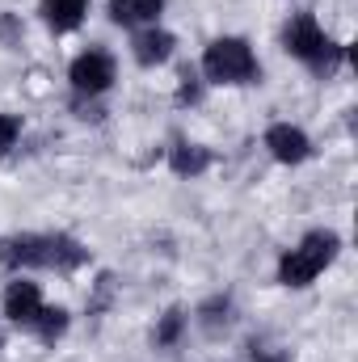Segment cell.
Returning a JSON list of instances; mask_svg holds the SVG:
<instances>
[{
	"label": "cell",
	"mask_w": 358,
	"mask_h": 362,
	"mask_svg": "<svg viewBox=\"0 0 358 362\" xmlns=\"http://www.w3.org/2000/svg\"><path fill=\"white\" fill-rule=\"evenodd\" d=\"M89 262V245H81L72 232H13L0 240V266L4 270H55L76 274Z\"/></svg>",
	"instance_id": "cell-1"
},
{
	"label": "cell",
	"mask_w": 358,
	"mask_h": 362,
	"mask_svg": "<svg viewBox=\"0 0 358 362\" xmlns=\"http://www.w3.org/2000/svg\"><path fill=\"white\" fill-rule=\"evenodd\" d=\"M282 47H287V55H295L312 76H321V81H329L342 64H346V47L342 42H333L325 30H321V21L312 17V13H295L287 25H282Z\"/></svg>",
	"instance_id": "cell-2"
},
{
	"label": "cell",
	"mask_w": 358,
	"mask_h": 362,
	"mask_svg": "<svg viewBox=\"0 0 358 362\" xmlns=\"http://www.w3.org/2000/svg\"><path fill=\"white\" fill-rule=\"evenodd\" d=\"M337 253H342V236L329 232V228H316V232H308L295 249H287V253L278 257V282H282V286H295V291H299V286H312L321 274L337 262Z\"/></svg>",
	"instance_id": "cell-3"
},
{
	"label": "cell",
	"mask_w": 358,
	"mask_h": 362,
	"mask_svg": "<svg viewBox=\"0 0 358 362\" xmlns=\"http://www.w3.org/2000/svg\"><path fill=\"white\" fill-rule=\"evenodd\" d=\"M202 76L211 85H258L262 64L245 38H215L202 51Z\"/></svg>",
	"instance_id": "cell-4"
},
{
	"label": "cell",
	"mask_w": 358,
	"mask_h": 362,
	"mask_svg": "<svg viewBox=\"0 0 358 362\" xmlns=\"http://www.w3.org/2000/svg\"><path fill=\"white\" fill-rule=\"evenodd\" d=\"M114 55H105V51H81L76 59H72V68H68V81H72V89L81 93V97H101V93H110L114 85Z\"/></svg>",
	"instance_id": "cell-5"
},
{
	"label": "cell",
	"mask_w": 358,
	"mask_h": 362,
	"mask_svg": "<svg viewBox=\"0 0 358 362\" xmlns=\"http://www.w3.org/2000/svg\"><path fill=\"white\" fill-rule=\"evenodd\" d=\"M42 308H47V303H42L38 282H30V278H21V274H17V282H8V291H4V316H8L17 329L34 333V325H38Z\"/></svg>",
	"instance_id": "cell-6"
},
{
	"label": "cell",
	"mask_w": 358,
	"mask_h": 362,
	"mask_svg": "<svg viewBox=\"0 0 358 362\" xmlns=\"http://www.w3.org/2000/svg\"><path fill=\"white\" fill-rule=\"evenodd\" d=\"M266 148L278 165H304V160H312V139H308V131H299V127H291V122H274V127H270Z\"/></svg>",
	"instance_id": "cell-7"
},
{
	"label": "cell",
	"mask_w": 358,
	"mask_h": 362,
	"mask_svg": "<svg viewBox=\"0 0 358 362\" xmlns=\"http://www.w3.org/2000/svg\"><path fill=\"white\" fill-rule=\"evenodd\" d=\"M173 51H178V38L169 30H161V25H144L131 38V55H135L139 68H161V64L173 59Z\"/></svg>",
	"instance_id": "cell-8"
},
{
	"label": "cell",
	"mask_w": 358,
	"mask_h": 362,
	"mask_svg": "<svg viewBox=\"0 0 358 362\" xmlns=\"http://www.w3.org/2000/svg\"><path fill=\"white\" fill-rule=\"evenodd\" d=\"M161 13H165V0H110V21L127 25V30L156 25Z\"/></svg>",
	"instance_id": "cell-9"
},
{
	"label": "cell",
	"mask_w": 358,
	"mask_h": 362,
	"mask_svg": "<svg viewBox=\"0 0 358 362\" xmlns=\"http://www.w3.org/2000/svg\"><path fill=\"white\" fill-rule=\"evenodd\" d=\"M38 13H42L47 30H55V34H72V30L85 21L89 0H42V4H38Z\"/></svg>",
	"instance_id": "cell-10"
},
{
	"label": "cell",
	"mask_w": 358,
	"mask_h": 362,
	"mask_svg": "<svg viewBox=\"0 0 358 362\" xmlns=\"http://www.w3.org/2000/svg\"><path fill=\"white\" fill-rule=\"evenodd\" d=\"M211 152L202 148V144H178V148H169V169L178 173V177H202L207 169H211Z\"/></svg>",
	"instance_id": "cell-11"
},
{
	"label": "cell",
	"mask_w": 358,
	"mask_h": 362,
	"mask_svg": "<svg viewBox=\"0 0 358 362\" xmlns=\"http://www.w3.org/2000/svg\"><path fill=\"white\" fill-rule=\"evenodd\" d=\"M68 325H72V316H68V308H42V316H38V325H34V337L42 341V346H55L64 333H68Z\"/></svg>",
	"instance_id": "cell-12"
},
{
	"label": "cell",
	"mask_w": 358,
	"mask_h": 362,
	"mask_svg": "<svg viewBox=\"0 0 358 362\" xmlns=\"http://www.w3.org/2000/svg\"><path fill=\"white\" fill-rule=\"evenodd\" d=\"M198 320H202V329L215 337L219 329H228V325H232V299H228V295L207 299V303H202V312H198Z\"/></svg>",
	"instance_id": "cell-13"
},
{
	"label": "cell",
	"mask_w": 358,
	"mask_h": 362,
	"mask_svg": "<svg viewBox=\"0 0 358 362\" xmlns=\"http://www.w3.org/2000/svg\"><path fill=\"white\" fill-rule=\"evenodd\" d=\"M181 333H185V312H181V308H169V312L161 316V325H156V346H161V350L178 346Z\"/></svg>",
	"instance_id": "cell-14"
},
{
	"label": "cell",
	"mask_w": 358,
	"mask_h": 362,
	"mask_svg": "<svg viewBox=\"0 0 358 362\" xmlns=\"http://www.w3.org/2000/svg\"><path fill=\"white\" fill-rule=\"evenodd\" d=\"M114 291H118V278H114V274H101L97 286H93V295H89V316H101V312L110 308Z\"/></svg>",
	"instance_id": "cell-15"
},
{
	"label": "cell",
	"mask_w": 358,
	"mask_h": 362,
	"mask_svg": "<svg viewBox=\"0 0 358 362\" xmlns=\"http://www.w3.org/2000/svg\"><path fill=\"white\" fill-rule=\"evenodd\" d=\"M17 139H21V118L17 114H0V160L13 152Z\"/></svg>",
	"instance_id": "cell-16"
},
{
	"label": "cell",
	"mask_w": 358,
	"mask_h": 362,
	"mask_svg": "<svg viewBox=\"0 0 358 362\" xmlns=\"http://www.w3.org/2000/svg\"><path fill=\"white\" fill-rule=\"evenodd\" d=\"M198 101H202V81L194 72H185L178 85V105H198Z\"/></svg>",
	"instance_id": "cell-17"
},
{
	"label": "cell",
	"mask_w": 358,
	"mask_h": 362,
	"mask_svg": "<svg viewBox=\"0 0 358 362\" xmlns=\"http://www.w3.org/2000/svg\"><path fill=\"white\" fill-rule=\"evenodd\" d=\"M0 38H4L8 47H17V42H21V25H17V17H13V13H4V17H0Z\"/></svg>",
	"instance_id": "cell-18"
},
{
	"label": "cell",
	"mask_w": 358,
	"mask_h": 362,
	"mask_svg": "<svg viewBox=\"0 0 358 362\" xmlns=\"http://www.w3.org/2000/svg\"><path fill=\"white\" fill-rule=\"evenodd\" d=\"M262 362H282V358H262Z\"/></svg>",
	"instance_id": "cell-19"
}]
</instances>
